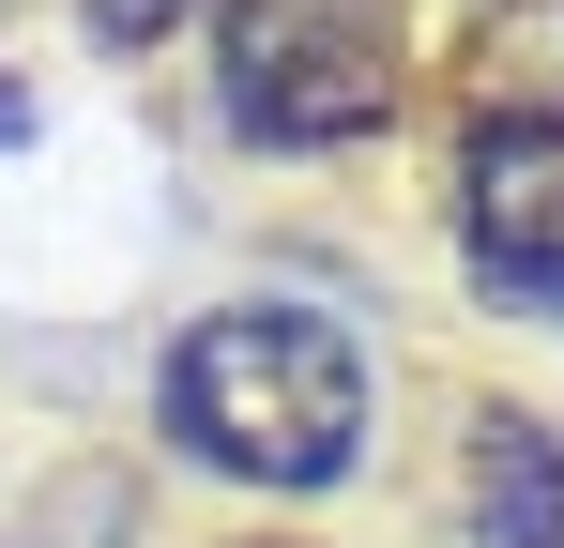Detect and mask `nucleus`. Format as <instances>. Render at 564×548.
<instances>
[{
    "instance_id": "f257e3e1",
    "label": "nucleus",
    "mask_w": 564,
    "mask_h": 548,
    "mask_svg": "<svg viewBox=\"0 0 564 548\" xmlns=\"http://www.w3.org/2000/svg\"><path fill=\"white\" fill-rule=\"evenodd\" d=\"M169 427L245 487H321L367 442V351L305 305H214L169 351Z\"/></svg>"
},
{
    "instance_id": "f03ea898",
    "label": "nucleus",
    "mask_w": 564,
    "mask_h": 548,
    "mask_svg": "<svg viewBox=\"0 0 564 548\" xmlns=\"http://www.w3.org/2000/svg\"><path fill=\"white\" fill-rule=\"evenodd\" d=\"M214 62H229V122L245 138L336 153L412 77V0H214Z\"/></svg>"
},
{
    "instance_id": "7ed1b4c3",
    "label": "nucleus",
    "mask_w": 564,
    "mask_h": 548,
    "mask_svg": "<svg viewBox=\"0 0 564 548\" xmlns=\"http://www.w3.org/2000/svg\"><path fill=\"white\" fill-rule=\"evenodd\" d=\"M473 260L519 305H564V122L550 107L473 122Z\"/></svg>"
},
{
    "instance_id": "20e7f679",
    "label": "nucleus",
    "mask_w": 564,
    "mask_h": 548,
    "mask_svg": "<svg viewBox=\"0 0 564 548\" xmlns=\"http://www.w3.org/2000/svg\"><path fill=\"white\" fill-rule=\"evenodd\" d=\"M473 518L503 548H564V442L534 412H488L473 427Z\"/></svg>"
},
{
    "instance_id": "39448f33",
    "label": "nucleus",
    "mask_w": 564,
    "mask_h": 548,
    "mask_svg": "<svg viewBox=\"0 0 564 548\" xmlns=\"http://www.w3.org/2000/svg\"><path fill=\"white\" fill-rule=\"evenodd\" d=\"M169 15H184V0H93V31H107V46H138V31H169Z\"/></svg>"
}]
</instances>
